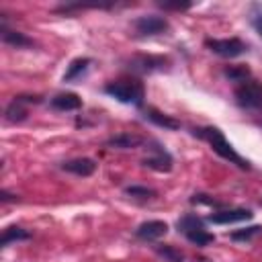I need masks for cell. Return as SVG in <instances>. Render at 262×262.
Wrapping results in <instances>:
<instances>
[{
    "label": "cell",
    "instance_id": "obj_14",
    "mask_svg": "<svg viewBox=\"0 0 262 262\" xmlns=\"http://www.w3.org/2000/svg\"><path fill=\"white\" fill-rule=\"evenodd\" d=\"M106 147H115V149H135L139 145H143V137L135 135V133H117L113 137H108L104 141Z\"/></svg>",
    "mask_w": 262,
    "mask_h": 262
},
{
    "label": "cell",
    "instance_id": "obj_16",
    "mask_svg": "<svg viewBox=\"0 0 262 262\" xmlns=\"http://www.w3.org/2000/svg\"><path fill=\"white\" fill-rule=\"evenodd\" d=\"M90 63H92V59H90V57H76V59H72V61H70V66H68V70H66V74H63V82L80 80V78L88 72Z\"/></svg>",
    "mask_w": 262,
    "mask_h": 262
},
{
    "label": "cell",
    "instance_id": "obj_25",
    "mask_svg": "<svg viewBox=\"0 0 262 262\" xmlns=\"http://www.w3.org/2000/svg\"><path fill=\"white\" fill-rule=\"evenodd\" d=\"M190 203H192V205H209V207H223V203H221V201H217V199H213V196H209V194H203V192H196V194H192V196H190Z\"/></svg>",
    "mask_w": 262,
    "mask_h": 262
},
{
    "label": "cell",
    "instance_id": "obj_22",
    "mask_svg": "<svg viewBox=\"0 0 262 262\" xmlns=\"http://www.w3.org/2000/svg\"><path fill=\"white\" fill-rule=\"evenodd\" d=\"M262 233V225H250V227H242V229H233L229 233L231 242H252L254 237H258Z\"/></svg>",
    "mask_w": 262,
    "mask_h": 262
},
{
    "label": "cell",
    "instance_id": "obj_6",
    "mask_svg": "<svg viewBox=\"0 0 262 262\" xmlns=\"http://www.w3.org/2000/svg\"><path fill=\"white\" fill-rule=\"evenodd\" d=\"M205 47L211 49L215 55L227 57V59L237 57V55H242V53L248 51V45L242 39H237V37H229V39H205Z\"/></svg>",
    "mask_w": 262,
    "mask_h": 262
},
{
    "label": "cell",
    "instance_id": "obj_5",
    "mask_svg": "<svg viewBox=\"0 0 262 262\" xmlns=\"http://www.w3.org/2000/svg\"><path fill=\"white\" fill-rule=\"evenodd\" d=\"M41 102H43V96H39V94H18V96H14V98L6 104V108H4V119H6L8 123H20V121L27 119L29 106H31V104H41Z\"/></svg>",
    "mask_w": 262,
    "mask_h": 262
},
{
    "label": "cell",
    "instance_id": "obj_11",
    "mask_svg": "<svg viewBox=\"0 0 262 262\" xmlns=\"http://www.w3.org/2000/svg\"><path fill=\"white\" fill-rule=\"evenodd\" d=\"M96 166H98V164H96L92 158H74V160L63 162L59 168H61L63 172L74 174V176L86 178V176H92V174L96 172Z\"/></svg>",
    "mask_w": 262,
    "mask_h": 262
},
{
    "label": "cell",
    "instance_id": "obj_24",
    "mask_svg": "<svg viewBox=\"0 0 262 262\" xmlns=\"http://www.w3.org/2000/svg\"><path fill=\"white\" fill-rule=\"evenodd\" d=\"M248 18H250V25L254 27V31L262 37V2H254V4H250Z\"/></svg>",
    "mask_w": 262,
    "mask_h": 262
},
{
    "label": "cell",
    "instance_id": "obj_10",
    "mask_svg": "<svg viewBox=\"0 0 262 262\" xmlns=\"http://www.w3.org/2000/svg\"><path fill=\"white\" fill-rule=\"evenodd\" d=\"M166 233H168V223L160 221V219H149L135 227V237L141 242H156V239L164 237Z\"/></svg>",
    "mask_w": 262,
    "mask_h": 262
},
{
    "label": "cell",
    "instance_id": "obj_21",
    "mask_svg": "<svg viewBox=\"0 0 262 262\" xmlns=\"http://www.w3.org/2000/svg\"><path fill=\"white\" fill-rule=\"evenodd\" d=\"M125 194L129 199H135V201H151L156 199V190L149 188V186H141V184H131V186H125Z\"/></svg>",
    "mask_w": 262,
    "mask_h": 262
},
{
    "label": "cell",
    "instance_id": "obj_13",
    "mask_svg": "<svg viewBox=\"0 0 262 262\" xmlns=\"http://www.w3.org/2000/svg\"><path fill=\"white\" fill-rule=\"evenodd\" d=\"M143 117L149 123H154V125H158V127H162L166 131H178L180 129V121L178 119H174V117H170V115H166V113H162V111H158L154 106H147L143 111Z\"/></svg>",
    "mask_w": 262,
    "mask_h": 262
},
{
    "label": "cell",
    "instance_id": "obj_27",
    "mask_svg": "<svg viewBox=\"0 0 262 262\" xmlns=\"http://www.w3.org/2000/svg\"><path fill=\"white\" fill-rule=\"evenodd\" d=\"M0 201L2 203H18L20 199H18V194H12L8 190H0Z\"/></svg>",
    "mask_w": 262,
    "mask_h": 262
},
{
    "label": "cell",
    "instance_id": "obj_1",
    "mask_svg": "<svg viewBox=\"0 0 262 262\" xmlns=\"http://www.w3.org/2000/svg\"><path fill=\"white\" fill-rule=\"evenodd\" d=\"M190 133H192L194 137L207 141V143L211 145V149H213L219 158L227 160L229 164H235L239 170H250V168H252L250 162H248L246 158H242V156L233 149V145L225 139V135H223V131H221L219 127H213V125H207V127H192Z\"/></svg>",
    "mask_w": 262,
    "mask_h": 262
},
{
    "label": "cell",
    "instance_id": "obj_3",
    "mask_svg": "<svg viewBox=\"0 0 262 262\" xmlns=\"http://www.w3.org/2000/svg\"><path fill=\"white\" fill-rule=\"evenodd\" d=\"M233 98L242 111L262 113V82L250 78V80L237 84V88L233 90Z\"/></svg>",
    "mask_w": 262,
    "mask_h": 262
},
{
    "label": "cell",
    "instance_id": "obj_15",
    "mask_svg": "<svg viewBox=\"0 0 262 262\" xmlns=\"http://www.w3.org/2000/svg\"><path fill=\"white\" fill-rule=\"evenodd\" d=\"M0 37H2V41H4L6 45H12V47H16V49L33 47V45H35V41H33L31 37H27V35H25V33H20V31L8 29L4 23L0 25Z\"/></svg>",
    "mask_w": 262,
    "mask_h": 262
},
{
    "label": "cell",
    "instance_id": "obj_23",
    "mask_svg": "<svg viewBox=\"0 0 262 262\" xmlns=\"http://www.w3.org/2000/svg\"><path fill=\"white\" fill-rule=\"evenodd\" d=\"M184 237H186L192 246H199V248H205V246H209V244H213V242H215V235H213V233H209L205 227L194 229V231L186 233Z\"/></svg>",
    "mask_w": 262,
    "mask_h": 262
},
{
    "label": "cell",
    "instance_id": "obj_9",
    "mask_svg": "<svg viewBox=\"0 0 262 262\" xmlns=\"http://www.w3.org/2000/svg\"><path fill=\"white\" fill-rule=\"evenodd\" d=\"M254 217V213L250 209H219L213 211L207 221L209 223H217V225H229V223H237V221H250Z\"/></svg>",
    "mask_w": 262,
    "mask_h": 262
},
{
    "label": "cell",
    "instance_id": "obj_8",
    "mask_svg": "<svg viewBox=\"0 0 262 262\" xmlns=\"http://www.w3.org/2000/svg\"><path fill=\"white\" fill-rule=\"evenodd\" d=\"M170 59L164 55H133L127 59V68L135 74H151L160 70H168Z\"/></svg>",
    "mask_w": 262,
    "mask_h": 262
},
{
    "label": "cell",
    "instance_id": "obj_26",
    "mask_svg": "<svg viewBox=\"0 0 262 262\" xmlns=\"http://www.w3.org/2000/svg\"><path fill=\"white\" fill-rule=\"evenodd\" d=\"M158 6L160 8H164V10H188L190 6H192V2H168V0H164V2H158Z\"/></svg>",
    "mask_w": 262,
    "mask_h": 262
},
{
    "label": "cell",
    "instance_id": "obj_19",
    "mask_svg": "<svg viewBox=\"0 0 262 262\" xmlns=\"http://www.w3.org/2000/svg\"><path fill=\"white\" fill-rule=\"evenodd\" d=\"M154 252L164 262H184V254L172 244H154Z\"/></svg>",
    "mask_w": 262,
    "mask_h": 262
},
{
    "label": "cell",
    "instance_id": "obj_17",
    "mask_svg": "<svg viewBox=\"0 0 262 262\" xmlns=\"http://www.w3.org/2000/svg\"><path fill=\"white\" fill-rule=\"evenodd\" d=\"M31 235H33V233H31L29 229L20 227V225H8V227L2 229L0 246L6 248V246H10L12 242H25V239H31Z\"/></svg>",
    "mask_w": 262,
    "mask_h": 262
},
{
    "label": "cell",
    "instance_id": "obj_20",
    "mask_svg": "<svg viewBox=\"0 0 262 262\" xmlns=\"http://www.w3.org/2000/svg\"><path fill=\"white\" fill-rule=\"evenodd\" d=\"M223 76L227 78V80H231V82H237V84H242V82H246V80H250V68L248 66H244V63H237V66H227L225 70H223Z\"/></svg>",
    "mask_w": 262,
    "mask_h": 262
},
{
    "label": "cell",
    "instance_id": "obj_2",
    "mask_svg": "<svg viewBox=\"0 0 262 262\" xmlns=\"http://www.w3.org/2000/svg\"><path fill=\"white\" fill-rule=\"evenodd\" d=\"M104 92L123 102V104H133V106H141L143 98H145V88L143 82L135 80V78H123V80H113L104 84Z\"/></svg>",
    "mask_w": 262,
    "mask_h": 262
},
{
    "label": "cell",
    "instance_id": "obj_18",
    "mask_svg": "<svg viewBox=\"0 0 262 262\" xmlns=\"http://www.w3.org/2000/svg\"><path fill=\"white\" fill-rule=\"evenodd\" d=\"M201 227H205V219H201L196 213H184V215L176 221V229H178L182 235H186V233H190V231H194V229H201Z\"/></svg>",
    "mask_w": 262,
    "mask_h": 262
},
{
    "label": "cell",
    "instance_id": "obj_12",
    "mask_svg": "<svg viewBox=\"0 0 262 262\" xmlns=\"http://www.w3.org/2000/svg\"><path fill=\"white\" fill-rule=\"evenodd\" d=\"M49 106L53 111H78L82 108V98L76 92H59L49 98Z\"/></svg>",
    "mask_w": 262,
    "mask_h": 262
},
{
    "label": "cell",
    "instance_id": "obj_4",
    "mask_svg": "<svg viewBox=\"0 0 262 262\" xmlns=\"http://www.w3.org/2000/svg\"><path fill=\"white\" fill-rule=\"evenodd\" d=\"M145 149L149 151V156H145V158L141 160V166H145V168H149V170H156V172H170V170H172L174 160H172L170 151L164 149V145H162L160 141L149 139Z\"/></svg>",
    "mask_w": 262,
    "mask_h": 262
},
{
    "label": "cell",
    "instance_id": "obj_7",
    "mask_svg": "<svg viewBox=\"0 0 262 262\" xmlns=\"http://www.w3.org/2000/svg\"><path fill=\"white\" fill-rule=\"evenodd\" d=\"M170 29L168 20L164 16H158V14H143V16H137L133 20V31L137 37H154V35H162Z\"/></svg>",
    "mask_w": 262,
    "mask_h": 262
}]
</instances>
